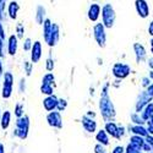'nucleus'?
I'll list each match as a JSON object with an SVG mask.
<instances>
[{
    "instance_id": "1",
    "label": "nucleus",
    "mask_w": 153,
    "mask_h": 153,
    "mask_svg": "<svg viewBox=\"0 0 153 153\" xmlns=\"http://www.w3.org/2000/svg\"><path fill=\"white\" fill-rule=\"evenodd\" d=\"M102 19H103V25L108 28H111L114 21H115V12L114 9L111 7V5L107 4L102 9Z\"/></svg>"
},
{
    "instance_id": "2",
    "label": "nucleus",
    "mask_w": 153,
    "mask_h": 153,
    "mask_svg": "<svg viewBox=\"0 0 153 153\" xmlns=\"http://www.w3.org/2000/svg\"><path fill=\"white\" fill-rule=\"evenodd\" d=\"M93 36L94 39L98 43L99 47H104L105 41H107V36H105V30H104V25L103 23H96L93 27Z\"/></svg>"
},
{
    "instance_id": "3",
    "label": "nucleus",
    "mask_w": 153,
    "mask_h": 153,
    "mask_svg": "<svg viewBox=\"0 0 153 153\" xmlns=\"http://www.w3.org/2000/svg\"><path fill=\"white\" fill-rule=\"evenodd\" d=\"M28 126H30V123H28V118L27 117L19 118L17 123H16V131H15V134L20 138H25L27 136V132H28Z\"/></svg>"
},
{
    "instance_id": "4",
    "label": "nucleus",
    "mask_w": 153,
    "mask_h": 153,
    "mask_svg": "<svg viewBox=\"0 0 153 153\" xmlns=\"http://www.w3.org/2000/svg\"><path fill=\"white\" fill-rule=\"evenodd\" d=\"M12 86H14V76L10 72L4 75V86H3V97L9 98L12 93Z\"/></svg>"
},
{
    "instance_id": "5",
    "label": "nucleus",
    "mask_w": 153,
    "mask_h": 153,
    "mask_svg": "<svg viewBox=\"0 0 153 153\" xmlns=\"http://www.w3.org/2000/svg\"><path fill=\"white\" fill-rule=\"evenodd\" d=\"M100 110L103 114L104 119H108L109 117L114 115V109H113V104L109 102V99L107 97H103L100 99Z\"/></svg>"
},
{
    "instance_id": "6",
    "label": "nucleus",
    "mask_w": 153,
    "mask_h": 153,
    "mask_svg": "<svg viewBox=\"0 0 153 153\" xmlns=\"http://www.w3.org/2000/svg\"><path fill=\"white\" fill-rule=\"evenodd\" d=\"M113 74L118 79H125L126 76H129V74H130V68L127 65H125V64L118 62L113 68Z\"/></svg>"
},
{
    "instance_id": "7",
    "label": "nucleus",
    "mask_w": 153,
    "mask_h": 153,
    "mask_svg": "<svg viewBox=\"0 0 153 153\" xmlns=\"http://www.w3.org/2000/svg\"><path fill=\"white\" fill-rule=\"evenodd\" d=\"M135 6H136L137 14L141 16L142 19H146L149 15V6H148L146 0H136Z\"/></svg>"
},
{
    "instance_id": "8",
    "label": "nucleus",
    "mask_w": 153,
    "mask_h": 153,
    "mask_svg": "<svg viewBox=\"0 0 153 153\" xmlns=\"http://www.w3.org/2000/svg\"><path fill=\"white\" fill-rule=\"evenodd\" d=\"M47 120H48V124L53 127H60L62 126V120H61V115L60 113L58 111H50L47 117Z\"/></svg>"
},
{
    "instance_id": "9",
    "label": "nucleus",
    "mask_w": 153,
    "mask_h": 153,
    "mask_svg": "<svg viewBox=\"0 0 153 153\" xmlns=\"http://www.w3.org/2000/svg\"><path fill=\"white\" fill-rule=\"evenodd\" d=\"M42 44L41 42H34L32 44V48H31V59H32V62H38L42 58Z\"/></svg>"
},
{
    "instance_id": "10",
    "label": "nucleus",
    "mask_w": 153,
    "mask_h": 153,
    "mask_svg": "<svg viewBox=\"0 0 153 153\" xmlns=\"http://www.w3.org/2000/svg\"><path fill=\"white\" fill-rule=\"evenodd\" d=\"M99 15H100V6L98 4H92L87 12V16L90 19V21L96 22L99 19Z\"/></svg>"
},
{
    "instance_id": "11",
    "label": "nucleus",
    "mask_w": 153,
    "mask_h": 153,
    "mask_svg": "<svg viewBox=\"0 0 153 153\" xmlns=\"http://www.w3.org/2000/svg\"><path fill=\"white\" fill-rule=\"evenodd\" d=\"M43 105H44V109L48 110V111H53L56 105H58V98L53 94H50L49 97H47L44 100H43Z\"/></svg>"
},
{
    "instance_id": "12",
    "label": "nucleus",
    "mask_w": 153,
    "mask_h": 153,
    "mask_svg": "<svg viewBox=\"0 0 153 153\" xmlns=\"http://www.w3.org/2000/svg\"><path fill=\"white\" fill-rule=\"evenodd\" d=\"M17 37L16 36H10L9 37V43H7V52L10 55H15L17 52Z\"/></svg>"
},
{
    "instance_id": "13",
    "label": "nucleus",
    "mask_w": 153,
    "mask_h": 153,
    "mask_svg": "<svg viewBox=\"0 0 153 153\" xmlns=\"http://www.w3.org/2000/svg\"><path fill=\"white\" fill-rule=\"evenodd\" d=\"M59 41V27L56 25H53L52 27V32H50V36H49V39H48V44L50 47H53L56 44V42Z\"/></svg>"
},
{
    "instance_id": "14",
    "label": "nucleus",
    "mask_w": 153,
    "mask_h": 153,
    "mask_svg": "<svg viewBox=\"0 0 153 153\" xmlns=\"http://www.w3.org/2000/svg\"><path fill=\"white\" fill-rule=\"evenodd\" d=\"M82 124H83L85 130H86V131H88V132H94V131H96V129H97V124H96V121H94V120H92V119H88L87 117H85V118H83Z\"/></svg>"
},
{
    "instance_id": "15",
    "label": "nucleus",
    "mask_w": 153,
    "mask_h": 153,
    "mask_svg": "<svg viewBox=\"0 0 153 153\" xmlns=\"http://www.w3.org/2000/svg\"><path fill=\"white\" fill-rule=\"evenodd\" d=\"M134 48H135V52H136V59H137V61L145 60V58H146V50H145V48L141 44H138V43H136L134 45Z\"/></svg>"
},
{
    "instance_id": "16",
    "label": "nucleus",
    "mask_w": 153,
    "mask_h": 153,
    "mask_svg": "<svg viewBox=\"0 0 153 153\" xmlns=\"http://www.w3.org/2000/svg\"><path fill=\"white\" fill-rule=\"evenodd\" d=\"M19 10H20V5H19L16 1H11V3L9 4V16H10L11 19L16 20Z\"/></svg>"
},
{
    "instance_id": "17",
    "label": "nucleus",
    "mask_w": 153,
    "mask_h": 153,
    "mask_svg": "<svg viewBox=\"0 0 153 153\" xmlns=\"http://www.w3.org/2000/svg\"><path fill=\"white\" fill-rule=\"evenodd\" d=\"M96 138H97V141H98L100 145H104V146H107V145L109 143L108 134H107V131H105V130H100V131H98V134H97Z\"/></svg>"
},
{
    "instance_id": "18",
    "label": "nucleus",
    "mask_w": 153,
    "mask_h": 153,
    "mask_svg": "<svg viewBox=\"0 0 153 153\" xmlns=\"http://www.w3.org/2000/svg\"><path fill=\"white\" fill-rule=\"evenodd\" d=\"M130 141H131L130 143H131L132 146H135L136 148H138V149H141V148H142V146L145 145V141H143L142 136H138V135H136V136H132Z\"/></svg>"
},
{
    "instance_id": "19",
    "label": "nucleus",
    "mask_w": 153,
    "mask_h": 153,
    "mask_svg": "<svg viewBox=\"0 0 153 153\" xmlns=\"http://www.w3.org/2000/svg\"><path fill=\"white\" fill-rule=\"evenodd\" d=\"M43 27H44V39H45V42H48L49 36H50V32H52L53 23H50L49 20H45V21L43 22Z\"/></svg>"
},
{
    "instance_id": "20",
    "label": "nucleus",
    "mask_w": 153,
    "mask_h": 153,
    "mask_svg": "<svg viewBox=\"0 0 153 153\" xmlns=\"http://www.w3.org/2000/svg\"><path fill=\"white\" fill-rule=\"evenodd\" d=\"M105 131L108 135H111L113 137H117V131H118V126L114 123H107L105 125Z\"/></svg>"
},
{
    "instance_id": "21",
    "label": "nucleus",
    "mask_w": 153,
    "mask_h": 153,
    "mask_svg": "<svg viewBox=\"0 0 153 153\" xmlns=\"http://www.w3.org/2000/svg\"><path fill=\"white\" fill-rule=\"evenodd\" d=\"M152 115H153V104H152V103H148V104L146 105V109L142 111L141 118H142L143 120H148Z\"/></svg>"
},
{
    "instance_id": "22",
    "label": "nucleus",
    "mask_w": 153,
    "mask_h": 153,
    "mask_svg": "<svg viewBox=\"0 0 153 153\" xmlns=\"http://www.w3.org/2000/svg\"><path fill=\"white\" fill-rule=\"evenodd\" d=\"M10 120H11L10 111H5L1 115V127H3V129H7L9 125H10Z\"/></svg>"
},
{
    "instance_id": "23",
    "label": "nucleus",
    "mask_w": 153,
    "mask_h": 153,
    "mask_svg": "<svg viewBox=\"0 0 153 153\" xmlns=\"http://www.w3.org/2000/svg\"><path fill=\"white\" fill-rule=\"evenodd\" d=\"M132 132L134 134H136V135H138V136H147L148 135V132H147V130L145 129V127H142L141 125H137V126H134L132 127Z\"/></svg>"
},
{
    "instance_id": "24",
    "label": "nucleus",
    "mask_w": 153,
    "mask_h": 153,
    "mask_svg": "<svg viewBox=\"0 0 153 153\" xmlns=\"http://www.w3.org/2000/svg\"><path fill=\"white\" fill-rule=\"evenodd\" d=\"M44 7H42V6H38V9H37V17H36V20H37V22L38 23H43V16H44Z\"/></svg>"
},
{
    "instance_id": "25",
    "label": "nucleus",
    "mask_w": 153,
    "mask_h": 153,
    "mask_svg": "<svg viewBox=\"0 0 153 153\" xmlns=\"http://www.w3.org/2000/svg\"><path fill=\"white\" fill-rule=\"evenodd\" d=\"M41 91H42V93L50 96V94H53V87H52V85H45V83H43L42 87H41Z\"/></svg>"
},
{
    "instance_id": "26",
    "label": "nucleus",
    "mask_w": 153,
    "mask_h": 153,
    "mask_svg": "<svg viewBox=\"0 0 153 153\" xmlns=\"http://www.w3.org/2000/svg\"><path fill=\"white\" fill-rule=\"evenodd\" d=\"M53 82H54V75L53 74L49 72L43 77V83H45V85H53Z\"/></svg>"
},
{
    "instance_id": "27",
    "label": "nucleus",
    "mask_w": 153,
    "mask_h": 153,
    "mask_svg": "<svg viewBox=\"0 0 153 153\" xmlns=\"http://www.w3.org/2000/svg\"><path fill=\"white\" fill-rule=\"evenodd\" d=\"M15 114H16L17 118L23 117V107H22L21 104H17V105H16V108H15Z\"/></svg>"
},
{
    "instance_id": "28",
    "label": "nucleus",
    "mask_w": 153,
    "mask_h": 153,
    "mask_svg": "<svg viewBox=\"0 0 153 153\" xmlns=\"http://www.w3.org/2000/svg\"><path fill=\"white\" fill-rule=\"evenodd\" d=\"M65 107H66V100L59 99V100H58V105H56V108H58L60 111H62L64 109H65Z\"/></svg>"
},
{
    "instance_id": "29",
    "label": "nucleus",
    "mask_w": 153,
    "mask_h": 153,
    "mask_svg": "<svg viewBox=\"0 0 153 153\" xmlns=\"http://www.w3.org/2000/svg\"><path fill=\"white\" fill-rule=\"evenodd\" d=\"M126 153H140V149L138 148H136L135 146H132L131 143L127 146V148H126V151H125Z\"/></svg>"
},
{
    "instance_id": "30",
    "label": "nucleus",
    "mask_w": 153,
    "mask_h": 153,
    "mask_svg": "<svg viewBox=\"0 0 153 153\" xmlns=\"http://www.w3.org/2000/svg\"><path fill=\"white\" fill-rule=\"evenodd\" d=\"M53 69H54V61L52 58H49V59H47V70L53 71Z\"/></svg>"
},
{
    "instance_id": "31",
    "label": "nucleus",
    "mask_w": 153,
    "mask_h": 153,
    "mask_svg": "<svg viewBox=\"0 0 153 153\" xmlns=\"http://www.w3.org/2000/svg\"><path fill=\"white\" fill-rule=\"evenodd\" d=\"M32 64L33 62H30V61H26L23 64V68H25V70H26V74L27 75H30L31 74V70H32Z\"/></svg>"
},
{
    "instance_id": "32",
    "label": "nucleus",
    "mask_w": 153,
    "mask_h": 153,
    "mask_svg": "<svg viewBox=\"0 0 153 153\" xmlns=\"http://www.w3.org/2000/svg\"><path fill=\"white\" fill-rule=\"evenodd\" d=\"M17 34H19V38H22L23 37V33H25V28H23V25L22 23H19L17 25Z\"/></svg>"
},
{
    "instance_id": "33",
    "label": "nucleus",
    "mask_w": 153,
    "mask_h": 153,
    "mask_svg": "<svg viewBox=\"0 0 153 153\" xmlns=\"http://www.w3.org/2000/svg\"><path fill=\"white\" fill-rule=\"evenodd\" d=\"M147 121H148V129H147V132L152 135V134H153V115H152Z\"/></svg>"
},
{
    "instance_id": "34",
    "label": "nucleus",
    "mask_w": 153,
    "mask_h": 153,
    "mask_svg": "<svg viewBox=\"0 0 153 153\" xmlns=\"http://www.w3.org/2000/svg\"><path fill=\"white\" fill-rule=\"evenodd\" d=\"M32 44H33V43H31V39H30V38H27V39L25 41V47H23V49H25V50H30V49L32 48Z\"/></svg>"
},
{
    "instance_id": "35",
    "label": "nucleus",
    "mask_w": 153,
    "mask_h": 153,
    "mask_svg": "<svg viewBox=\"0 0 153 153\" xmlns=\"http://www.w3.org/2000/svg\"><path fill=\"white\" fill-rule=\"evenodd\" d=\"M94 151H96V153H107V152H105V148L102 146V145H97V146L94 147Z\"/></svg>"
},
{
    "instance_id": "36",
    "label": "nucleus",
    "mask_w": 153,
    "mask_h": 153,
    "mask_svg": "<svg viewBox=\"0 0 153 153\" xmlns=\"http://www.w3.org/2000/svg\"><path fill=\"white\" fill-rule=\"evenodd\" d=\"M146 137H147V138H146V142H147V143L149 145L151 149L153 151V137H152V136H148V135H147Z\"/></svg>"
},
{
    "instance_id": "37",
    "label": "nucleus",
    "mask_w": 153,
    "mask_h": 153,
    "mask_svg": "<svg viewBox=\"0 0 153 153\" xmlns=\"http://www.w3.org/2000/svg\"><path fill=\"white\" fill-rule=\"evenodd\" d=\"M113 153H124V148H123L121 146H118V147H115V148H114Z\"/></svg>"
},
{
    "instance_id": "38",
    "label": "nucleus",
    "mask_w": 153,
    "mask_h": 153,
    "mask_svg": "<svg viewBox=\"0 0 153 153\" xmlns=\"http://www.w3.org/2000/svg\"><path fill=\"white\" fill-rule=\"evenodd\" d=\"M147 92H148V96H149V97H153V83L148 86V88H147Z\"/></svg>"
},
{
    "instance_id": "39",
    "label": "nucleus",
    "mask_w": 153,
    "mask_h": 153,
    "mask_svg": "<svg viewBox=\"0 0 153 153\" xmlns=\"http://www.w3.org/2000/svg\"><path fill=\"white\" fill-rule=\"evenodd\" d=\"M0 38H1V39H4V38H5V33H4L3 25H1V23H0Z\"/></svg>"
},
{
    "instance_id": "40",
    "label": "nucleus",
    "mask_w": 153,
    "mask_h": 153,
    "mask_svg": "<svg viewBox=\"0 0 153 153\" xmlns=\"http://www.w3.org/2000/svg\"><path fill=\"white\" fill-rule=\"evenodd\" d=\"M148 33H149V34L153 37V21L149 23V27H148Z\"/></svg>"
},
{
    "instance_id": "41",
    "label": "nucleus",
    "mask_w": 153,
    "mask_h": 153,
    "mask_svg": "<svg viewBox=\"0 0 153 153\" xmlns=\"http://www.w3.org/2000/svg\"><path fill=\"white\" fill-rule=\"evenodd\" d=\"M1 45H3V43H1V38H0V56H3L4 54H3V49H1Z\"/></svg>"
},
{
    "instance_id": "42",
    "label": "nucleus",
    "mask_w": 153,
    "mask_h": 153,
    "mask_svg": "<svg viewBox=\"0 0 153 153\" xmlns=\"http://www.w3.org/2000/svg\"><path fill=\"white\" fill-rule=\"evenodd\" d=\"M149 68H152V69H153V58H152V59H149Z\"/></svg>"
},
{
    "instance_id": "43",
    "label": "nucleus",
    "mask_w": 153,
    "mask_h": 153,
    "mask_svg": "<svg viewBox=\"0 0 153 153\" xmlns=\"http://www.w3.org/2000/svg\"><path fill=\"white\" fill-rule=\"evenodd\" d=\"M142 81H143V86H147V83H148V79H143Z\"/></svg>"
},
{
    "instance_id": "44",
    "label": "nucleus",
    "mask_w": 153,
    "mask_h": 153,
    "mask_svg": "<svg viewBox=\"0 0 153 153\" xmlns=\"http://www.w3.org/2000/svg\"><path fill=\"white\" fill-rule=\"evenodd\" d=\"M0 153H4V146L0 143Z\"/></svg>"
},
{
    "instance_id": "45",
    "label": "nucleus",
    "mask_w": 153,
    "mask_h": 153,
    "mask_svg": "<svg viewBox=\"0 0 153 153\" xmlns=\"http://www.w3.org/2000/svg\"><path fill=\"white\" fill-rule=\"evenodd\" d=\"M151 52L153 53V38L151 39Z\"/></svg>"
},
{
    "instance_id": "46",
    "label": "nucleus",
    "mask_w": 153,
    "mask_h": 153,
    "mask_svg": "<svg viewBox=\"0 0 153 153\" xmlns=\"http://www.w3.org/2000/svg\"><path fill=\"white\" fill-rule=\"evenodd\" d=\"M0 74H3V65H1V61H0Z\"/></svg>"
},
{
    "instance_id": "47",
    "label": "nucleus",
    "mask_w": 153,
    "mask_h": 153,
    "mask_svg": "<svg viewBox=\"0 0 153 153\" xmlns=\"http://www.w3.org/2000/svg\"><path fill=\"white\" fill-rule=\"evenodd\" d=\"M149 79H152V80H153V71H151V72H149Z\"/></svg>"
},
{
    "instance_id": "48",
    "label": "nucleus",
    "mask_w": 153,
    "mask_h": 153,
    "mask_svg": "<svg viewBox=\"0 0 153 153\" xmlns=\"http://www.w3.org/2000/svg\"><path fill=\"white\" fill-rule=\"evenodd\" d=\"M0 19H1V9H0Z\"/></svg>"
}]
</instances>
